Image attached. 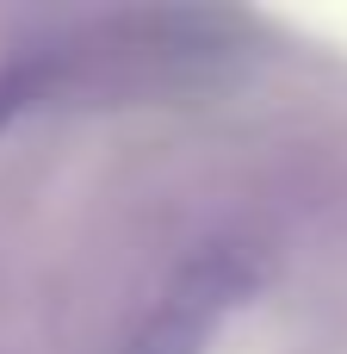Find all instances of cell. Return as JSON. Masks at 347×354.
Returning a JSON list of instances; mask_svg holds the SVG:
<instances>
[{
    "mask_svg": "<svg viewBox=\"0 0 347 354\" xmlns=\"http://www.w3.org/2000/svg\"><path fill=\"white\" fill-rule=\"evenodd\" d=\"M255 56V25L224 6H155L93 25L81 44H56L62 93H205Z\"/></svg>",
    "mask_w": 347,
    "mask_h": 354,
    "instance_id": "obj_1",
    "label": "cell"
},
{
    "mask_svg": "<svg viewBox=\"0 0 347 354\" xmlns=\"http://www.w3.org/2000/svg\"><path fill=\"white\" fill-rule=\"evenodd\" d=\"M255 292V261L230 243L199 249L168 286L161 299L143 311V324L130 330L124 354H205L211 336L224 330V317Z\"/></svg>",
    "mask_w": 347,
    "mask_h": 354,
    "instance_id": "obj_2",
    "label": "cell"
},
{
    "mask_svg": "<svg viewBox=\"0 0 347 354\" xmlns=\"http://www.w3.org/2000/svg\"><path fill=\"white\" fill-rule=\"evenodd\" d=\"M50 93H62V68H56V50H25L12 62H0V137L31 112L43 106Z\"/></svg>",
    "mask_w": 347,
    "mask_h": 354,
    "instance_id": "obj_3",
    "label": "cell"
}]
</instances>
